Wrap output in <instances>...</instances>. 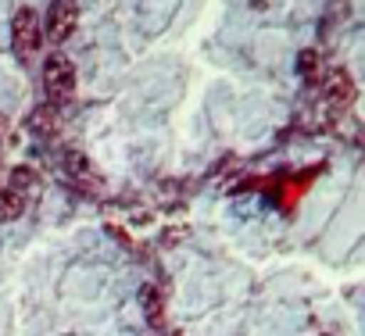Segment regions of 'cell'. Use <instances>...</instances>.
Here are the masks:
<instances>
[{"label":"cell","instance_id":"1","mask_svg":"<svg viewBox=\"0 0 365 336\" xmlns=\"http://www.w3.org/2000/svg\"><path fill=\"white\" fill-rule=\"evenodd\" d=\"M11 47L19 54V61H29L40 54L43 47V19L33 8H19L11 19Z\"/></svg>","mask_w":365,"mask_h":336},{"label":"cell","instance_id":"2","mask_svg":"<svg viewBox=\"0 0 365 336\" xmlns=\"http://www.w3.org/2000/svg\"><path fill=\"white\" fill-rule=\"evenodd\" d=\"M43 90H47L51 104H65V100H72V93H76V65H72L61 51H54V54L43 61Z\"/></svg>","mask_w":365,"mask_h":336},{"label":"cell","instance_id":"3","mask_svg":"<svg viewBox=\"0 0 365 336\" xmlns=\"http://www.w3.org/2000/svg\"><path fill=\"white\" fill-rule=\"evenodd\" d=\"M79 26V4L76 0H51V8H47V19H43V40H51L54 47L72 40Z\"/></svg>","mask_w":365,"mask_h":336},{"label":"cell","instance_id":"4","mask_svg":"<svg viewBox=\"0 0 365 336\" xmlns=\"http://www.w3.org/2000/svg\"><path fill=\"white\" fill-rule=\"evenodd\" d=\"M58 125H61V118H58L54 104L36 107V111H33V118H29V129H33L36 136H54V132H58Z\"/></svg>","mask_w":365,"mask_h":336},{"label":"cell","instance_id":"5","mask_svg":"<svg viewBox=\"0 0 365 336\" xmlns=\"http://www.w3.org/2000/svg\"><path fill=\"white\" fill-rule=\"evenodd\" d=\"M143 315H147V322L150 325H161L165 322V297H161V290L158 286H143Z\"/></svg>","mask_w":365,"mask_h":336},{"label":"cell","instance_id":"6","mask_svg":"<svg viewBox=\"0 0 365 336\" xmlns=\"http://www.w3.org/2000/svg\"><path fill=\"white\" fill-rule=\"evenodd\" d=\"M22 211H26L22 194H15V190H0V222H15Z\"/></svg>","mask_w":365,"mask_h":336},{"label":"cell","instance_id":"7","mask_svg":"<svg viewBox=\"0 0 365 336\" xmlns=\"http://www.w3.org/2000/svg\"><path fill=\"white\" fill-rule=\"evenodd\" d=\"M40 183V176L33 172V168H15V172H11V190L19 194V190H33Z\"/></svg>","mask_w":365,"mask_h":336}]
</instances>
